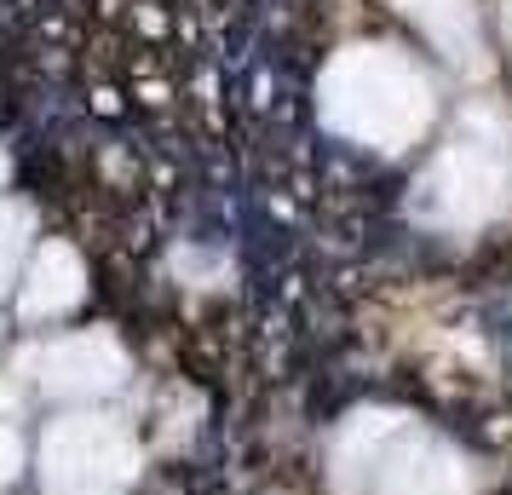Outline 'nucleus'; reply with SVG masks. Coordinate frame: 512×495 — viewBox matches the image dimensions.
Returning <instances> with one entry per match:
<instances>
[{
	"instance_id": "0eeeda50",
	"label": "nucleus",
	"mask_w": 512,
	"mask_h": 495,
	"mask_svg": "<svg viewBox=\"0 0 512 495\" xmlns=\"http://www.w3.org/2000/svg\"><path fill=\"white\" fill-rule=\"evenodd\" d=\"M24 467H29L24 432H18L12 421H0V490H6V484H18V478H24Z\"/></svg>"
},
{
	"instance_id": "f257e3e1",
	"label": "nucleus",
	"mask_w": 512,
	"mask_h": 495,
	"mask_svg": "<svg viewBox=\"0 0 512 495\" xmlns=\"http://www.w3.org/2000/svg\"><path fill=\"white\" fill-rule=\"evenodd\" d=\"M133 472H139V444L110 409H75L41 432V484L52 495L121 490L133 484Z\"/></svg>"
},
{
	"instance_id": "6e6552de",
	"label": "nucleus",
	"mask_w": 512,
	"mask_h": 495,
	"mask_svg": "<svg viewBox=\"0 0 512 495\" xmlns=\"http://www.w3.org/2000/svg\"><path fill=\"white\" fill-rule=\"evenodd\" d=\"M70 495H121V490H70Z\"/></svg>"
},
{
	"instance_id": "423d86ee",
	"label": "nucleus",
	"mask_w": 512,
	"mask_h": 495,
	"mask_svg": "<svg viewBox=\"0 0 512 495\" xmlns=\"http://www.w3.org/2000/svg\"><path fill=\"white\" fill-rule=\"evenodd\" d=\"M24 242H29V208L6 202V208H0V294L12 288L18 265H24Z\"/></svg>"
},
{
	"instance_id": "20e7f679",
	"label": "nucleus",
	"mask_w": 512,
	"mask_h": 495,
	"mask_svg": "<svg viewBox=\"0 0 512 495\" xmlns=\"http://www.w3.org/2000/svg\"><path fill=\"white\" fill-rule=\"evenodd\" d=\"M81 294H87V271H81V260H75L64 242H47V248L29 260L24 317L29 323H52V317H64V311L81 306Z\"/></svg>"
},
{
	"instance_id": "f03ea898",
	"label": "nucleus",
	"mask_w": 512,
	"mask_h": 495,
	"mask_svg": "<svg viewBox=\"0 0 512 495\" xmlns=\"http://www.w3.org/2000/svg\"><path fill=\"white\" fill-rule=\"evenodd\" d=\"M18 380L35 386L41 398H104L127 380V352L116 346V334L87 329V334H64L47 346H29L18 357Z\"/></svg>"
},
{
	"instance_id": "39448f33",
	"label": "nucleus",
	"mask_w": 512,
	"mask_h": 495,
	"mask_svg": "<svg viewBox=\"0 0 512 495\" xmlns=\"http://www.w3.org/2000/svg\"><path fill=\"white\" fill-rule=\"evenodd\" d=\"M380 495H466V472H461V455H449L443 444H426L392 472V484Z\"/></svg>"
},
{
	"instance_id": "7ed1b4c3",
	"label": "nucleus",
	"mask_w": 512,
	"mask_h": 495,
	"mask_svg": "<svg viewBox=\"0 0 512 495\" xmlns=\"http://www.w3.org/2000/svg\"><path fill=\"white\" fill-rule=\"evenodd\" d=\"M420 444H426V432L409 415H397V409H363L334 438V484L346 495H380L392 484V472Z\"/></svg>"
}]
</instances>
